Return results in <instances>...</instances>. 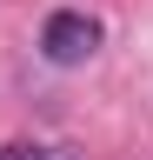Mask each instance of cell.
Returning a JSON list of instances; mask_svg holds the SVG:
<instances>
[{
	"label": "cell",
	"instance_id": "obj_1",
	"mask_svg": "<svg viewBox=\"0 0 153 160\" xmlns=\"http://www.w3.org/2000/svg\"><path fill=\"white\" fill-rule=\"evenodd\" d=\"M93 47H100V20H93V13H80V7L47 13V27H40V53L53 60V67H80V60H93Z\"/></svg>",
	"mask_w": 153,
	"mask_h": 160
},
{
	"label": "cell",
	"instance_id": "obj_2",
	"mask_svg": "<svg viewBox=\"0 0 153 160\" xmlns=\"http://www.w3.org/2000/svg\"><path fill=\"white\" fill-rule=\"evenodd\" d=\"M7 160H80V153L53 147V140H20V147H7Z\"/></svg>",
	"mask_w": 153,
	"mask_h": 160
}]
</instances>
